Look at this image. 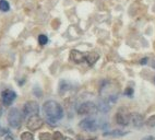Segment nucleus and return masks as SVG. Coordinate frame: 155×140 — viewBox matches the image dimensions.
<instances>
[{"label":"nucleus","mask_w":155,"mask_h":140,"mask_svg":"<svg viewBox=\"0 0 155 140\" xmlns=\"http://www.w3.org/2000/svg\"><path fill=\"white\" fill-rule=\"evenodd\" d=\"M39 113V105L35 101H29L23 106V116L25 117H31L33 115H38Z\"/></svg>","instance_id":"nucleus-5"},{"label":"nucleus","mask_w":155,"mask_h":140,"mask_svg":"<svg viewBox=\"0 0 155 140\" xmlns=\"http://www.w3.org/2000/svg\"><path fill=\"white\" fill-rule=\"evenodd\" d=\"M98 111L97 105L93 102H84L78 107V114L82 115V116H89V115H94L96 114Z\"/></svg>","instance_id":"nucleus-3"},{"label":"nucleus","mask_w":155,"mask_h":140,"mask_svg":"<svg viewBox=\"0 0 155 140\" xmlns=\"http://www.w3.org/2000/svg\"><path fill=\"white\" fill-rule=\"evenodd\" d=\"M21 140H34V136L30 131H24L21 134Z\"/></svg>","instance_id":"nucleus-15"},{"label":"nucleus","mask_w":155,"mask_h":140,"mask_svg":"<svg viewBox=\"0 0 155 140\" xmlns=\"http://www.w3.org/2000/svg\"><path fill=\"white\" fill-rule=\"evenodd\" d=\"M65 140H73V139H71V138H68V137H65Z\"/></svg>","instance_id":"nucleus-25"},{"label":"nucleus","mask_w":155,"mask_h":140,"mask_svg":"<svg viewBox=\"0 0 155 140\" xmlns=\"http://www.w3.org/2000/svg\"><path fill=\"white\" fill-rule=\"evenodd\" d=\"M2 115V103H1V101H0V116Z\"/></svg>","instance_id":"nucleus-23"},{"label":"nucleus","mask_w":155,"mask_h":140,"mask_svg":"<svg viewBox=\"0 0 155 140\" xmlns=\"http://www.w3.org/2000/svg\"><path fill=\"white\" fill-rule=\"evenodd\" d=\"M22 114L18 108H11L8 114V123L10 127L12 128H19L22 124Z\"/></svg>","instance_id":"nucleus-2"},{"label":"nucleus","mask_w":155,"mask_h":140,"mask_svg":"<svg viewBox=\"0 0 155 140\" xmlns=\"http://www.w3.org/2000/svg\"><path fill=\"white\" fill-rule=\"evenodd\" d=\"M127 135V131L122 130H113L111 133H105L104 136H111V137H121V136H125Z\"/></svg>","instance_id":"nucleus-13"},{"label":"nucleus","mask_w":155,"mask_h":140,"mask_svg":"<svg viewBox=\"0 0 155 140\" xmlns=\"http://www.w3.org/2000/svg\"><path fill=\"white\" fill-rule=\"evenodd\" d=\"M145 125L148 127H155V115L150 116L145 121Z\"/></svg>","instance_id":"nucleus-17"},{"label":"nucleus","mask_w":155,"mask_h":140,"mask_svg":"<svg viewBox=\"0 0 155 140\" xmlns=\"http://www.w3.org/2000/svg\"><path fill=\"white\" fill-rule=\"evenodd\" d=\"M130 115H131V113H129L126 108H119V111L116 113L117 124L120 125V126H128L130 124Z\"/></svg>","instance_id":"nucleus-7"},{"label":"nucleus","mask_w":155,"mask_h":140,"mask_svg":"<svg viewBox=\"0 0 155 140\" xmlns=\"http://www.w3.org/2000/svg\"><path fill=\"white\" fill-rule=\"evenodd\" d=\"M7 134H8V129L0 126V137H3V136H6Z\"/></svg>","instance_id":"nucleus-21"},{"label":"nucleus","mask_w":155,"mask_h":140,"mask_svg":"<svg viewBox=\"0 0 155 140\" xmlns=\"http://www.w3.org/2000/svg\"><path fill=\"white\" fill-rule=\"evenodd\" d=\"M130 123L136 128H141L144 125L143 116L139 113H131L130 115Z\"/></svg>","instance_id":"nucleus-9"},{"label":"nucleus","mask_w":155,"mask_h":140,"mask_svg":"<svg viewBox=\"0 0 155 140\" xmlns=\"http://www.w3.org/2000/svg\"><path fill=\"white\" fill-rule=\"evenodd\" d=\"M43 113L49 124H55L63 117V108L54 100L46 101L43 105Z\"/></svg>","instance_id":"nucleus-1"},{"label":"nucleus","mask_w":155,"mask_h":140,"mask_svg":"<svg viewBox=\"0 0 155 140\" xmlns=\"http://www.w3.org/2000/svg\"><path fill=\"white\" fill-rule=\"evenodd\" d=\"M146 63H148V58H143V59H142V60H141V61H140V64H141V65H146Z\"/></svg>","instance_id":"nucleus-22"},{"label":"nucleus","mask_w":155,"mask_h":140,"mask_svg":"<svg viewBox=\"0 0 155 140\" xmlns=\"http://www.w3.org/2000/svg\"><path fill=\"white\" fill-rule=\"evenodd\" d=\"M98 58H99V55L97 53H95V51L85 54V61L89 64V66H93L98 60Z\"/></svg>","instance_id":"nucleus-11"},{"label":"nucleus","mask_w":155,"mask_h":140,"mask_svg":"<svg viewBox=\"0 0 155 140\" xmlns=\"http://www.w3.org/2000/svg\"><path fill=\"white\" fill-rule=\"evenodd\" d=\"M152 67H153V68H155V60L152 63Z\"/></svg>","instance_id":"nucleus-24"},{"label":"nucleus","mask_w":155,"mask_h":140,"mask_svg":"<svg viewBox=\"0 0 155 140\" xmlns=\"http://www.w3.org/2000/svg\"><path fill=\"white\" fill-rule=\"evenodd\" d=\"M38 139L39 140H53V135L49 134V133H42L38 136Z\"/></svg>","instance_id":"nucleus-16"},{"label":"nucleus","mask_w":155,"mask_h":140,"mask_svg":"<svg viewBox=\"0 0 155 140\" xmlns=\"http://www.w3.org/2000/svg\"><path fill=\"white\" fill-rule=\"evenodd\" d=\"M70 59L76 64H82L85 61V54H83L76 49H72L70 51Z\"/></svg>","instance_id":"nucleus-10"},{"label":"nucleus","mask_w":155,"mask_h":140,"mask_svg":"<svg viewBox=\"0 0 155 140\" xmlns=\"http://www.w3.org/2000/svg\"><path fill=\"white\" fill-rule=\"evenodd\" d=\"M38 43H39V45L44 46V45H46L48 43V37L46 36V35L41 34L39 36H38Z\"/></svg>","instance_id":"nucleus-18"},{"label":"nucleus","mask_w":155,"mask_h":140,"mask_svg":"<svg viewBox=\"0 0 155 140\" xmlns=\"http://www.w3.org/2000/svg\"><path fill=\"white\" fill-rule=\"evenodd\" d=\"M125 95L132 96L133 95V89H132V88H127V89L125 90Z\"/></svg>","instance_id":"nucleus-20"},{"label":"nucleus","mask_w":155,"mask_h":140,"mask_svg":"<svg viewBox=\"0 0 155 140\" xmlns=\"http://www.w3.org/2000/svg\"><path fill=\"white\" fill-rule=\"evenodd\" d=\"M10 10V4L7 0H0V11L7 12Z\"/></svg>","instance_id":"nucleus-14"},{"label":"nucleus","mask_w":155,"mask_h":140,"mask_svg":"<svg viewBox=\"0 0 155 140\" xmlns=\"http://www.w3.org/2000/svg\"><path fill=\"white\" fill-rule=\"evenodd\" d=\"M16 99V93L13 90H4L1 93V102L4 106H10Z\"/></svg>","instance_id":"nucleus-8"},{"label":"nucleus","mask_w":155,"mask_h":140,"mask_svg":"<svg viewBox=\"0 0 155 140\" xmlns=\"http://www.w3.org/2000/svg\"><path fill=\"white\" fill-rule=\"evenodd\" d=\"M53 140H65V137L60 131H55L53 134Z\"/></svg>","instance_id":"nucleus-19"},{"label":"nucleus","mask_w":155,"mask_h":140,"mask_svg":"<svg viewBox=\"0 0 155 140\" xmlns=\"http://www.w3.org/2000/svg\"><path fill=\"white\" fill-rule=\"evenodd\" d=\"M43 125H44V119L41 116H38V115H33V116L27 118L26 126H27L30 130H38V129H41L43 127Z\"/></svg>","instance_id":"nucleus-6"},{"label":"nucleus","mask_w":155,"mask_h":140,"mask_svg":"<svg viewBox=\"0 0 155 140\" xmlns=\"http://www.w3.org/2000/svg\"><path fill=\"white\" fill-rule=\"evenodd\" d=\"M79 127L88 133H94L98 129V124L96 119L93 117H86L79 123Z\"/></svg>","instance_id":"nucleus-4"},{"label":"nucleus","mask_w":155,"mask_h":140,"mask_svg":"<svg viewBox=\"0 0 155 140\" xmlns=\"http://www.w3.org/2000/svg\"><path fill=\"white\" fill-rule=\"evenodd\" d=\"M70 89V84L65 80H61L60 84H59V93L60 94H63L65 92H67L68 90Z\"/></svg>","instance_id":"nucleus-12"}]
</instances>
